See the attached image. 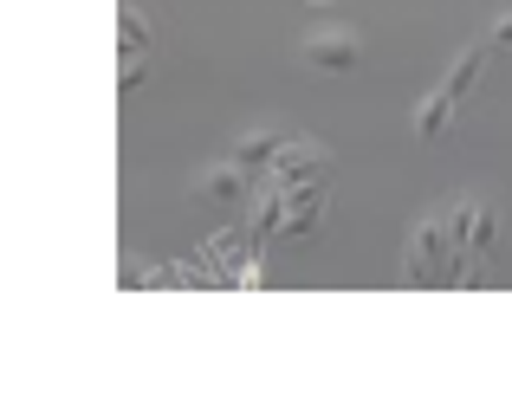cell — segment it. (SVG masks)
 <instances>
[{
  "label": "cell",
  "mask_w": 512,
  "mask_h": 395,
  "mask_svg": "<svg viewBox=\"0 0 512 395\" xmlns=\"http://www.w3.org/2000/svg\"><path fill=\"white\" fill-rule=\"evenodd\" d=\"M402 285H415V292H441V285H454V234H448V214H428V221L409 234V253H402Z\"/></svg>",
  "instance_id": "1"
},
{
  "label": "cell",
  "mask_w": 512,
  "mask_h": 395,
  "mask_svg": "<svg viewBox=\"0 0 512 395\" xmlns=\"http://www.w3.org/2000/svg\"><path fill=\"white\" fill-rule=\"evenodd\" d=\"M325 169H331V156L318 143H299V136H292L286 149H279V162L266 175H273L279 188H299V182H325Z\"/></svg>",
  "instance_id": "3"
},
{
  "label": "cell",
  "mask_w": 512,
  "mask_h": 395,
  "mask_svg": "<svg viewBox=\"0 0 512 395\" xmlns=\"http://www.w3.org/2000/svg\"><path fill=\"white\" fill-rule=\"evenodd\" d=\"M143 78H150V65H143V52H124V59H117V91L130 98V91H137Z\"/></svg>",
  "instance_id": "12"
},
{
  "label": "cell",
  "mask_w": 512,
  "mask_h": 395,
  "mask_svg": "<svg viewBox=\"0 0 512 395\" xmlns=\"http://www.w3.org/2000/svg\"><path fill=\"white\" fill-rule=\"evenodd\" d=\"M253 188H260V175H253L247 162H234V156L214 162V169H201V195L208 201H247Z\"/></svg>",
  "instance_id": "5"
},
{
  "label": "cell",
  "mask_w": 512,
  "mask_h": 395,
  "mask_svg": "<svg viewBox=\"0 0 512 395\" xmlns=\"http://www.w3.org/2000/svg\"><path fill=\"white\" fill-rule=\"evenodd\" d=\"M474 214H480V201L467 195V201H454L448 208V234H454V253H467V240H474Z\"/></svg>",
  "instance_id": "11"
},
{
  "label": "cell",
  "mask_w": 512,
  "mask_h": 395,
  "mask_svg": "<svg viewBox=\"0 0 512 395\" xmlns=\"http://www.w3.org/2000/svg\"><path fill=\"white\" fill-rule=\"evenodd\" d=\"M493 247H500V208H493V201H480V214H474V240H467V253H474V260H493Z\"/></svg>",
  "instance_id": "10"
},
{
  "label": "cell",
  "mask_w": 512,
  "mask_h": 395,
  "mask_svg": "<svg viewBox=\"0 0 512 395\" xmlns=\"http://www.w3.org/2000/svg\"><path fill=\"white\" fill-rule=\"evenodd\" d=\"M318 214H325V182H299V188H286V234H279V240H312Z\"/></svg>",
  "instance_id": "4"
},
{
  "label": "cell",
  "mask_w": 512,
  "mask_h": 395,
  "mask_svg": "<svg viewBox=\"0 0 512 395\" xmlns=\"http://www.w3.org/2000/svg\"><path fill=\"white\" fill-rule=\"evenodd\" d=\"M143 46H150V13L137 0H124L117 7V52H143Z\"/></svg>",
  "instance_id": "7"
},
{
  "label": "cell",
  "mask_w": 512,
  "mask_h": 395,
  "mask_svg": "<svg viewBox=\"0 0 512 395\" xmlns=\"http://www.w3.org/2000/svg\"><path fill=\"white\" fill-rule=\"evenodd\" d=\"M357 59H363V39L344 33V26H325V33L305 39V65H312V72H350Z\"/></svg>",
  "instance_id": "2"
},
{
  "label": "cell",
  "mask_w": 512,
  "mask_h": 395,
  "mask_svg": "<svg viewBox=\"0 0 512 395\" xmlns=\"http://www.w3.org/2000/svg\"><path fill=\"white\" fill-rule=\"evenodd\" d=\"M493 46H512V13H500V20H493Z\"/></svg>",
  "instance_id": "14"
},
{
  "label": "cell",
  "mask_w": 512,
  "mask_h": 395,
  "mask_svg": "<svg viewBox=\"0 0 512 395\" xmlns=\"http://www.w3.org/2000/svg\"><path fill=\"white\" fill-rule=\"evenodd\" d=\"M117 285H124V292H143V285H156V266H130V260H124Z\"/></svg>",
  "instance_id": "13"
},
{
  "label": "cell",
  "mask_w": 512,
  "mask_h": 395,
  "mask_svg": "<svg viewBox=\"0 0 512 395\" xmlns=\"http://www.w3.org/2000/svg\"><path fill=\"white\" fill-rule=\"evenodd\" d=\"M480 65H487V46H467L461 59L448 65V85H441V91H448V98H467V91L480 85Z\"/></svg>",
  "instance_id": "8"
},
{
  "label": "cell",
  "mask_w": 512,
  "mask_h": 395,
  "mask_svg": "<svg viewBox=\"0 0 512 395\" xmlns=\"http://www.w3.org/2000/svg\"><path fill=\"white\" fill-rule=\"evenodd\" d=\"M454 104H461V98H448V91L422 98V111H415V136H441V130L454 124Z\"/></svg>",
  "instance_id": "9"
},
{
  "label": "cell",
  "mask_w": 512,
  "mask_h": 395,
  "mask_svg": "<svg viewBox=\"0 0 512 395\" xmlns=\"http://www.w3.org/2000/svg\"><path fill=\"white\" fill-rule=\"evenodd\" d=\"M286 143H292V136H279V130H247V136L234 143V162H247L253 175H266V169L279 162V149H286Z\"/></svg>",
  "instance_id": "6"
}]
</instances>
